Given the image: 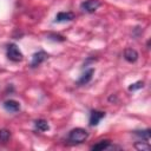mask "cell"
<instances>
[{"mask_svg":"<svg viewBox=\"0 0 151 151\" xmlns=\"http://www.w3.org/2000/svg\"><path fill=\"white\" fill-rule=\"evenodd\" d=\"M136 136H138L139 138H142V140H149L150 139V134H151V130L146 129V130H140V131H134L133 132Z\"/></svg>","mask_w":151,"mask_h":151,"instance_id":"obj_12","label":"cell"},{"mask_svg":"<svg viewBox=\"0 0 151 151\" xmlns=\"http://www.w3.org/2000/svg\"><path fill=\"white\" fill-rule=\"evenodd\" d=\"M87 137H88V132L85 129L76 127V129L70 131L67 139L70 143H83L87 139Z\"/></svg>","mask_w":151,"mask_h":151,"instance_id":"obj_1","label":"cell"},{"mask_svg":"<svg viewBox=\"0 0 151 151\" xmlns=\"http://www.w3.org/2000/svg\"><path fill=\"white\" fill-rule=\"evenodd\" d=\"M6 54H7V58L9 60L14 61V63H19V61H21L24 59V54L21 53V51L19 50V47L15 44H13V42H11V44L7 45V47H6Z\"/></svg>","mask_w":151,"mask_h":151,"instance_id":"obj_2","label":"cell"},{"mask_svg":"<svg viewBox=\"0 0 151 151\" xmlns=\"http://www.w3.org/2000/svg\"><path fill=\"white\" fill-rule=\"evenodd\" d=\"M34 125H35V129L40 132H45V131H48L50 130V125H48V122L45 120V119H37L34 122Z\"/></svg>","mask_w":151,"mask_h":151,"instance_id":"obj_10","label":"cell"},{"mask_svg":"<svg viewBox=\"0 0 151 151\" xmlns=\"http://www.w3.org/2000/svg\"><path fill=\"white\" fill-rule=\"evenodd\" d=\"M100 0H85L80 4V8L86 13H94L100 7Z\"/></svg>","mask_w":151,"mask_h":151,"instance_id":"obj_3","label":"cell"},{"mask_svg":"<svg viewBox=\"0 0 151 151\" xmlns=\"http://www.w3.org/2000/svg\"><path fill=\"white\" fill-rule=\"evenodd\" d=\"M105 116L106 114H105L104 111H98V110L91 111V114H90V125L91 126H97Z\"/></svg>","mask_w":151,"mask_h":151,"instance_id":"obj_5","label":"cell"},{"mask_svg":"<svg viewBox=\"0 0 151 151\" xmlns=\"http://www.w3.org/2000/svg\"><path fill=\"white\" fill-rule=\"evenodd\" d=\"M93 74H94V68H88V70H86L83 74H81V77L78 79V81H77V84L78 85H85V84H87V83H90L91 81V79H92V77H93Z\"/></svg>","mask_w":151,"mask_h":151,"instance_id":"obj_9","label":"cell"},{"mask_svg":"<svg viewBox=\"0 0 151 151\" xmlns=\"http://www.w3.org/2000/svg\"><path fill=\"white\" fill-rule=\"evenodd\" d=\"M134 147L137 150H140V151H147L150 150V145L147 142H136L134 143Z\"/></svg>","mask_w":151,"mask_h":151,"instance_id":"obj_14","label":"cell"},{"mask_svg":"<svg viewBox=\"0 0 151 151\" xmlns=\"http://www.w3.org/2000/svg\"><path fill=\"white\" fill-rule=\"evenodd\" d=\"M47 37H48V39H52V40H54V41H64V40H65V38H64L63 35L55 34V33H51V34H48Z\"/></svg>","mask_w":151,"mask_h":151,"instance_id":"obj_16","label":"cell"},{"mask_svg":"<svg viewBox=\"0 0 151 151\" xmlns=\"http://www.w3.org/2000/svg\"><path fill=\"white\" fill-rule=\"evenodd\" d=\"M139 54L138 52L134 50V48H131V47H127L124 50V59L129 63H136L137 59H138Z\"/></svg>","mask_w":151,"mask_h":151,"instance_id":"obj_8","label":"cell"},{"mask_svg":"<svg viewBox=\"0 0 151 151\" xmlns=\"http://www.w3.org/2000/svg\"><path fill=\"white\" fill-rule=\"evenodd\" d=\"M110 144H111V143H110V140H107V139L100 140V142L93 144V145L91 146V150H106V149L110 147Z\"/></svg>","mask_w":151,"mask_h":151,"instance_id":"obj_11","label":"cell"},{"mask_svg":"<svg viewBox=\"0 0 151 151\" xmlns=\"http://www.w3.org/2000/svg\"><path fill=\"white\" fill-rule=\"evenodd\" d=\"M143 87H144V81L138 80V81H136V83H133V84H131V85L129 86V91H130V92H133V91L140 90V88H143Z\"/></svg>","mask_w":151,"mask_h":151,"instance_id":"obj_15","label":"cell"},{"mask_svg":"<svg viewBox=\"0 0 151 151\" xmlns=\"http://www.w3.org/2000/svg\"><path fill=\"white\" fill-rule=\"evenodd\" d=\"M48 58V54L45 51H38L32 55V61H31V67H37L41 63H44Z\"/></svg>","mask_w":151,"mask_h":151,"instance_id":"obj_4","label":"cell"},{"mask_svg":"<svg viewBox=\"0 0 151 151\" xmlns=\"http://www.w3.org/2000/svg\"><path fill=\"white\" fill-rule=\"evenodd\" d=\"M76 18V14L73 12H59L55 15L54 22H65V21H72Z\"/></svg>","mask_w":151,"mask_h":151,"instance_id":"obj_7","label":"cell"},{"mask_svg":"<svg viewBox=\"0 0 151 151\" xmlns=\"http://www.w3.org/2000/svg\"><path fill=\"white\" fill-rule=\"evenodd\" d=\"M11 138V132L7 129H1L0 130V143L6 144Z\"/></svg>","mask_w":151,"mask_h":151,"instance_id":"obj_13","label":"cell"},{"mask_svg":"<svg viewBox=\"0 0 151 151\" xmlns=\"http://www.w3.org/2000/svg\"><path fill=\"white\" fill-rule=\"evenodd\" d=\"M4 107L6 111L8 112H12V113H15V112H19L21 106H20V103L14 100V99H9V100H6L4 103Z\"/></svg>","mask_w":151,"mask_h":151,"instance_id":"obj_6","label":"cell"}]
</instances>
